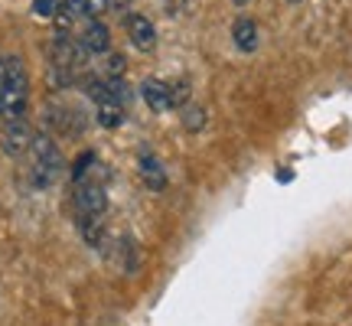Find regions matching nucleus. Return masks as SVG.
<instances>
[{
  "instance_id": "1",
  "label": "nucleus",
  "mask_w": 352,
  "mask_h": 326,
  "mask_svg": "<svg viewBox=\"0 0 352 326\" xmlns=\"http://www.w3.org/2000/svg\"><path fill=\"white\" fill-rule=\"evenodd\" d=\"M26 98H30V78L20 59H7V82H3V98H0V114L3 121H20L26 114Z\"/></svg>"
},
{
  "instance_id": "2",
  "label": "nucleus",
  "mask_w": 352,
  "mask_h": 326,
  "mask_svg": "<svg viewBox=\"0 0 352 326\" xmlns=\"http://www.w3.org/2000/svg\"><path fill=\"white\" fill-rule=\"evenodd\" d=\"M30 153H33V183L39 189L56 183V176L63 173V153H59V147L50 138H33Z\"/></svg>"
},
{
  "instance_id": "3",
  "label": "nucleus",
  "mask_w": 352,
  "mask_h": 326,
  "mask_svg": "<svg viewBox=\"0 0 352 326\" xmlns=\"http://www.w3.org/2000/svg\"><path fill=\"white\" fill-rule=\"evenodd\" d=\"M72 199H76V219L104 215V209H108V193H104L98 180H78Z\"/></svg>"
},
{
  "instance_id": "4",
  "label": "nucleus",
  "mask_w": 352,
  "mask_h": 326,
  "mask_svg": "<svg viewBox=\"0 0 352 326\" xmlns=\"http://www.w3.org/2000/svg\"><path fill=\"white\" fill-rule=\"evenodd\" d=\"M124 33L140 52H151L153 46H157V26H153L151 17H144V13H127Z\"/></svg>"
},
{
  "instance_id": "5",
  "label": "nucleus",
  "mask_w": 352,
  "mask_h": 326,
  "mask_svg": "<svg viewBox=\"0 0 352 326\" xmlns=\"http://www.w3.org/2000/svg\"><path fill=\"white\" fill-rule=\"evenodd\" d=\"M33 138H36V134L30 131V124H26L23 118L3 124V151L10 153V157H23V153L33 147Z\"/></svg>"
},
{
  "instance_id": "6",
  "label": "nucleus",
  "mask_w": 352,
  "mask_h": 326,
  "mask_svg": "<svg viewBox=\"0 0 352 326\" xmlns=\"http://www.w3.org/2000/svg\"><path fill=\"white\" fill-rule=\"evenodd\" d=\"M140 98L147 101V108L157 114H164L173 108V98H170V85L160 82V78H147V82H140Z\"/></svg>"
},
{
  "instance_id": "7",
  "label": "nucleus",
  "mask_w": 352,
  "mask_h": 326,
  "mask_svg": "<svg viewBox=\"0 0 352 326\" xmlns=\"http://www.w3.org/2000/svg\"><path fill=\"white\" fill-rule=\"evenodd\" d=\"M82 46H85L88 56H101V52H108V46H111V33H108V26L101 23L98 17H91V20L85 23Z\"/></svg>"
},
{
  "instance_id": "8",
  "label": "nucleus",
  "mask_w": 352,
  "mask_h": 326,
  "mask_svg": "<svg viewBox=\"0 0 352 326\" xmlns=\"http://www.w3.org/2000/svg\"><path fill=\"white\" fill-rule=\"evenodd\" d=\"M232 39H235V46H239L241 52H254L258 50V43H261V36H258V23H254L252 17H239V20L232 23Z\"/></svg>"
},
{
  "instance_id": "9",
  "label": "nucleus",
  "mask_w": 352,
  "mask_h": 326,
  "mask_svg": "<svg viewBox=\"0 0 352 326\" xmlns=\"http://www.w3.org/2000/svg\"><path fill=\"white\" fill-rule=\"evenodd\" d=\"M138 166H140V180H144V183H147V186H151L153 193L166 189V173H164V166H160V160H157V157L144 153Z\"/></svg>"
},
{
  "instance_id": "10",
  "label": "nucleus",
  "mask_w": 352,
  "mask_h": 326,
  "mask_svg": "<svg viewBox=\"0 0 352 326\" xmlns=\"http://www.w3.org/2000/svg\"><path fill=\"white\" fill-rule=\"evenodd\" d=\"M183 124H186V131H202V127H206V111L196 108V105H186V111H183Z\"/></svg>"
},
{
  "instance_id": "11",
  "label": "nucleus",
  "mask_w": 352,
  "mask_h": 326,
  "mask_svg": "<svg viewBox=\"0 0 352 326\" xmlns=\"http://www.w3.org/2000/svg\"><path fill=\"white\" fill-rule=\"evenodd\" d=\"M85 10H88V0H59L63 20H76V17H82Z\"/></svg>"
},
{
  "instance_id": "12",
  "label": "nucleus",
  "mask_w": 352,
  "mask_h": 326,
  "mask_svg": "<svg viewBox=\"0 0 352 326\" xmlns=\"http://www.w3.org/2000/svg\"><path fill=\"white\" fill-rule=\"evenodd\" d=\"M91 163H95V153H91V151H85L76 163H72V183H78V180H85V173L91 170Z\"/></svg>"
},
{
  "instance_id": "13",
  "label": "nucleus",
  "mask_w": 352,
  "mask_h": 326,
  "mask_svg": "<svg viewBox=\"0 0 352 326\" xmlns=\"http://www.w3.org/2000/svg\"><path fill=\"white\" fill-rule=\"evenodd\" d=\"M33 13L36 17H56L59 13V0H33Z\"/></svg>"
},
{
  "instance_id": "14",
  "label": "nucleus",
  "mask_w": 352,
  "mask_h": 326,
  "mask_svg": "<svg viewBox=\"0 0 352 326\" xmlns=\"http://www.w3.org/2000/svg\"><path fill=\"white\" fill-rule=\"evenodd\" d=\"M170 98H173L176 108H183V105L189 101V85H186V82H176V85H170Z\"/></svg>"
},
{
  "instance_id": "15",
  "label": "nucleus",
  "mask_w": 352,
  "mask_h": 326,
  "mask_svg": "<svg viewBox=\"0 0 352 326\" xmlns=\"http://www.w3.org/2000/svg\"><path fill=\"white\" fill-rule=\"evenodd\" d=\"M104 10H111V0H88V17H98V13Z\"/></svg>"
},
{
  "instance_id": "16",
  "label": "nucleus",
  "mask_w": 352,
  "mask_h": 326,
  "mask_svg": "<svg viewBox=\"0 0 352 326\" xmlns=\"http://www.w3.org/2000/svg\"><path fill=\"white\" fill-rule=\"evenodd\" d=\"M183 3H186V0H166V13H179Z\"/></svg>"
},
{
  "instance_id": "17",
  "label": "nucleus",
  "mask_w": 352,
  "mask_h": 326,
  "mask_svg": "<svg viewBox=\"0 0 352 326\" xmlns=\"http://www.w3.org/2000/svg\"><path fill=\"white\" fill-rule=\"evenodd\" d=\"M3 82H7V59L0 63V98H3Z\"/></svg>"
},
{
  "instance_id": "18",
  "label": "nucleus",
  "mask_w": 352,
  "mask_h": 326,
  "mask_svg": "<svg viewBox=\"0 0 352 326\" xmlns=\"http://www.w3.org/2000/svg\"><path fill=\"white\" fill-rule=\"evenodd\" d=\"M235 3H239V7H245V3H248V0H235Z\"/></svg>"
},
{
  "instance_id": "19",
  "label": "nucleus",
  "mask_w": 352,
  "mask_h": 326,
  "mask_svg": "<svg viewBox=\"0 0 352 326\" xmlns=\"http://www.w3.org/2000/svg\"><path fill=\"white\" fill-rule=\"evenodd\" d=\"M287 3H303V0H287Z\"/></svg>"
}]
</instances>
